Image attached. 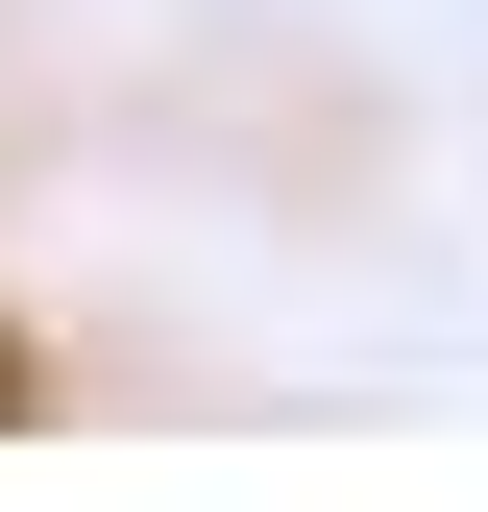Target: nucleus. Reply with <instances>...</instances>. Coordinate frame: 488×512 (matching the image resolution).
Segmentation results:
<instances>
[{
	"label": "nucleus",
	"instance_id": "nucleus-1",
	"mask_svg": "<svg viewBox=\"0 0 488 512\" xmlns=\"http://www.w3.org/2000/svg\"><path fill=\"white\" fill-rule=\"evenodd\" d=\"M0 415H25V317H0Z\"/></svg>",
	"mask_w": 488,
	"mask_h": 512
}]
</instances>
